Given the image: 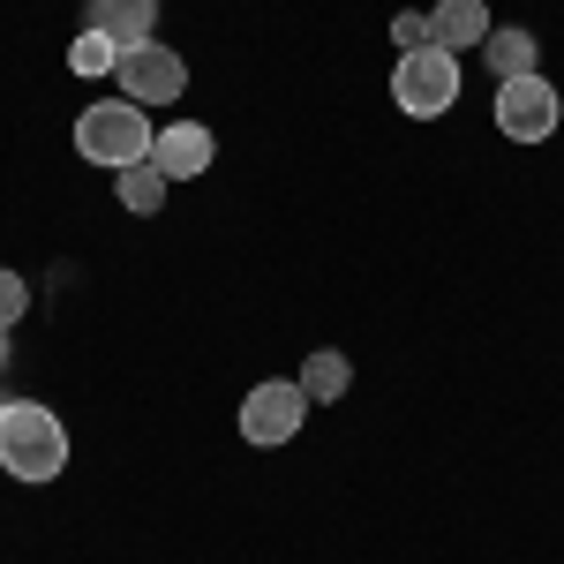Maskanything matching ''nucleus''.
<instances>
[{
    "label": "nucleus",
    "mask_w": 564,
    "mask_h": 564,
    "mask_svg": "<svg viewBox=\"0 0 564 564\" xmlns=\"http://www.w3.org/2000/svg\"><path fill=\"white\" fill-rule=\"evenodd\" d=\"M302 422H308V391L286 384V377H271V384H257L241 399V436L249 444H286Z\"/></svg>",
    "instance_id": "obj_6"
},
{
    "label": "nucleus",
    "mask_w": 564,
    "mask_h": 564,
    "mask_svg": "<svg viewBox=\"0 0 564 564\" xmlns=\"http://www.w3.org/2000/svg\"><path fill=\"white\" fill-rule=\"evenodd\" d=\"M121 53H129V45H113L106 31H84V39L68 45V68H76V76H113V68H121Z\"/></svg>",
    "instance_id": "obj_13"
},
{
    "label": "nucleus",
    "mask_w": 564,
    "mask_h": 564,
    "mask_svg": "<svg viewBox=\"0 0 564 564\" xmlns=\"http://www.w3.org/2000/svg\"><path fill=\"white\" fill-rule=\"evenodd\" d=\"M0 406H8V399H0Z\"/></svg>",
    "instance_id": "obj_17"
},
{
    "label": "nucleus",
    "mask_w": 564,
    "mask_h": 564,
    "mask_svg": "<svg viewBox=\"0 0 564 564\" xmlns=\"http://www.w3.org/2000/svg\"><path fill=\"white\" fill-rule=\"evenodd\" d=\"M391 39L406 45V53H414V45H430V15H391Z\"/></svg>",
    "instance_id": "obj_15"
},
{
    "label": "nucleus",
    "mask_w": 564,
    "mask_h": 564,
    "mask_svg": "<svg viewBox=\"0 0 564 564\" xmlns=\"http://www.w3.org/2000/svg\"><path fill=\"white\" fill-rule=\"evenodd\" d=\"M481 61L497 68V84H512V76H534L542 45H534V31H520V23H505V31H489V39H481Z\"/></svg>",
    "instance_id": "obj_10"
},
{
    "label": "nucleus",
    "mask_w": 564,
    "mask_h": 564,
    "mask_svg": "<svg viewBox=\"0 0 564 564\" xmlns=\"http://www.w3.org/2000/svg\"><path fill=\"white\" fill-rule=\"evenodd\" d=\"M0 369H8V324H0Z\"/></svg>",
    "instance_id": "obj_16"
},
{
    "label": "nucleus",
    "mask_w": 564,
    "mask_h": 564,
    "mask_svg": "<svg viewBox=\"0 0 564 564\" xmlns=\"http://www.w3.org/2000/svg\"><path fill=\"white\" fill-rule=\"evenodd\" d=\"M90 31H106L113 45H143L159 31V0H90Z\"/></svg>",
    "instance_id": "obj_9"
},
{
    "label": "nucleus",
    "mask_w": 564,
    "mask_h": 564,
    "mask_svg": "<svg viewBox=\"0 0 564 564\" xmlns=\"http://www.w3.org/2000/svg\"><path fill=\"white\" fill-rule=\"evenodd\" d=\"M113 181H121V204H129L135 218H151L159 204H166V174H159L151 159H135V166H121Z\"/></svg>",
    "instance_id": "obj_12"
},
{
    "label": "nucleus",
    "mask_w": 564,
    "mask_h": 564,
    "mask_svg": "<svg viewBox=\"0 0 564 564\" xmlns=\"http://www.w3.org/2000/svg\"><path fill=\"white\" fill-rule=\"evenodd\" d=\"M564 121V98L550 76H512V84H497V129L512 135V143H550Z\"/></svg>",
    "instance_id": "obj_4"
},
{
    "label": "nucleus",
    "mask_w": 564,
    "mask_h": 564,
    "mask_svg": "<svg viewBox=\"0 0 564 564\" xmlns=\"http://www.w3.org/2000/svg\"><path fill=\"white\" fill-rule=\"evenodd\" d=\"M23 308H31V286H23V279H15V271L0 263V324H15Z\"/></svg>",
    "instance_id": "obj_14"
},
{
    "label": "nucleus",
    "mask_w": 564,
    "mask_h": 564,
    "mask_svg": "<svg viewBox=\"0 0 564 564\" xmlns=\"http://www.w3.org/2000/svg\"><path fill=\"white\" fill-rule=\"evenodd\" d=\"M151 121H143V106L135 98H106V106H84V121H76V151H84V166H135V159H151Z\"/></svg>",
    "instance_id": "obj_2"
},
{
    "label": "nucleus",
    "mask_w": 564,
    "mask_h": 564,
    "mask_svg": "<svg viewBox=\"0 0 564 564\" xmlns=\"http://www.w3.org/2000/svg\"><path fill=\"white\" fill-rule=\"evenodd\" d=\"M294 384L308 391V406H332V399L354 384V369H347V354H339V347H316L302 361V377H294Z\"/></svg>",
    "instance_id": "obj_11"
},
{
    "label": "nucleus",
    "mask_w": 564,
    "mask_h": 564,
    "mask_svg": "<svg viewBox=\"0 0 564 564\" xmlns=\"http://www.w3.org/2000/svg\"><path fill=\"white\" fill-rule=\"evenodd\" d=\"M452 98H459V53H444V45L399 53V68H391V106L399 113L436 121V113H452Z\"/></svg>",
    "instance_id": "obj_3"
},
{
    "label": "nucleus",
    "mask_w": 564,
    "mask_h": 564,
    "mask_svg": "<svg viewBox=\"0 0 564 564\" xmlns=\"http://www.w3.org/2000/svg\"><path fill=\"white\" fill-rule=\"evenodd\" d=\"M489 39V8L481 0H436L430 15V45H444V53H467V45Z\"/></svg>",
    "instance_id": "obj_8"
},
{
    "label": "nucleus",
    "mask_w": 564,
    "mask_h": 564,
    "mask_svg": "<svg viewBox=\"0 0 564 564\" xmlns=\"http://www.w3.org/2000/svg\"><path fill=\"white\" fill-rule=\"evenodd\" d=\"M0 467L15 481H53L68 467V430L61 414L39 406V399H8L0 406Z\"/></svg>",
    "instance_id": "obj_1"
},
{
    "label": "nucleus",
    "mask_w": 564,
    "mask_h": 564,
    "mask_svg": "<svg viewBox=\"0 0 564 564\" xmlns=\"http://www.w3.org/2000/svg\"><path fill=\"white\" fill-rule=\"evenodd\" d=\"M113 84H121V98H135V106H174L181 90H188V61H181L174 45H129L121 53V68H113Z\"/></svg>",
    "instance_id": "obj_5"
},
{
    "label": "nucleus",
    "mask_w": 564,
    "mask_h": 564,
    "mask_svg": "<svg viewBox=\"0 0 564 564\" xmlns=\"http://www.w3.org/2000/svg\"><path fill=\"white\" fill-rule=\"evenodd\" d=\"M212 159H218V143H212V129H204V121H174V129L151 135V166H159L166 181H196Z\"/></svg>",
    "instance_id": "obj_7"
}]
</instances>
